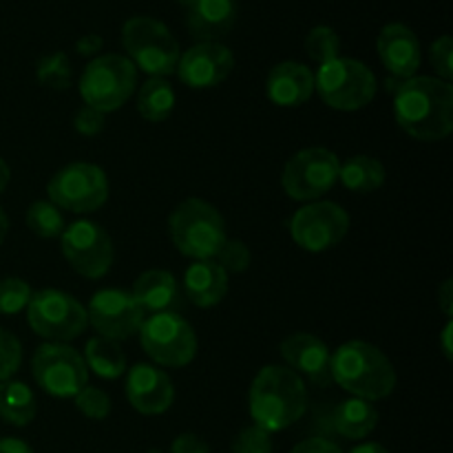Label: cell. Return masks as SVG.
<instances>
[{"label":"cell","instance_id":"ffe728a7","mask_svg":"<svg viewBox=\"0 0 453 453\" xmlns=\"http://www.w3.org/2000/svg\"><path fill=\"white\" fill-rule=\"evenodd\" d=\"M133 296L144 314H180L184 308V292L180 283L166 270H146L133 286Z\"/></svg>","mask_w":453,"mask_h":453},{"label":"cell","instance_id":"f1b7e54d","mask_svg":"<svg viewBox=\"0 0 453 453\" xmlns=\"http://www.w3.org/2000/svg\"><path fill=\"white\" fill-rule=\"evenodd\" d=\"M25 221L31 233L42 239H56L65 233V217H62L60 208L53 206L51 202L31 203Z\"/></svg>","mask_w":453,"mask_h":453},{"label":"cell","instance_id":"1f68e13d","mask_svg":"<svg viewBox=\"0 0 453 453\" xmlns=\"http://www.w3.org/2000/svg\"><path fill=\"white\" fill-rule=\"evenodd\" d=\"M31 295L34 292L22 279H3L0 281V314H18L27 310Z\"/></svg>","mask_w":453,"mask_h":453},{"label":"cell","instance_id":"b9f144b4","mask_svg":"<svg viewBox=\"0 0 453 453\" xmlns=\"http://www.w3.org/2000/svg\"><path fill=\"white\" fill-rule=\"evenodd\" d=\"M438 305H441V310L447 314V317H451V312H453V281L451 279H447V281L438 288Z\"/></svg>","mask_w":453,"mask_h":453},{"label":"cell","instance_id":"bcb514c9","mask_svg":"<svg viewBox=\"0 0 453 453\" xmlns=\"http://www.w3.org/2000/svg\"><path fill=\"white\" fill-rule=\"evenodd\" d=\"M9 177H12V171H9L7 162H4V159L0 157V193H3V190L7 188V184H9Z\"/></svg>","mask_w":453,"mask_h":453},{"label":"cell","instance_id":"277c9868","mask_svg":"<svg viewBox=\"0 0 453 453\" xmlns=\"http://www.w3.org/2000/svg\"><path fill=\"white\" fill-rule=\"evenodd\" d=\"M168 234L177 250L193 261L215 259L226 243V224L212 203L199 197L181 202L168 217Z\"/></svg>","mask_w":453,"mask_h":453},{"label":"cell","instance_id":"4fadbf2b","mask_svg":"<svg viewBox=\"0 0 453 453\" xmlns=\"http://www.w3.org/2000/svg\"><path fill=\"white\" fill-rule=\"evenodd\" d=\"M349 230V215L334 202H312L290 219V234L305 252H326L339 246Z\"/></svg>","mask_w":453,"mask_h":453},{"label":"cell","instance_id":"f546056e","mask_svg":"<svg viewBox=\"0 0 453 453\" xmlns=\"http://www.w3.org/2000/svg\"><path fill=\"white\" fill-rule=\"evenodd\" d=\"M341 51V38L332 27H314L312 31L305 38V53L312 62H317L319 66L332 62L339 58Z\"/></svg>","mask_w":453,"mask_h":453},{"label":"cell","instance_id":"d4e9b609","mask_svg":"<svg viewBox=\"0 0 453 453\" xmlns=\"http://www.w3.org/2000/svg\"><path fill=\"white\" fill-rule=\"evenodd\" d=\"M339 181L352 193H374L385 184V166L370 155H354L339 166Z\"/></svg>","mask_w":453,"mask_h":453},{"label":"cell","instance_id":"4dcf8cb0","mask_svg":"<svg viewBox=\"0 0 453 453\" xmlns=\"http://www.w3.org/2000/svg\"><path fill=\"white\" fill-rule=\"evenodd\" d=\"M35 75H38V82L42 87L53 88V91H65V88H69L73 71H71V62L65 53H51V56L40 58Z\"/></svg>","mask_w":453,"mask_h":453},{"label":"cell","instance_id":"30bf717a","mask_svg":"<svg viewBox=\"0 0 453 453\" xmlns=\"http://www.w3.org/2000/svg\"><path fill=\"white\" fill-rule=\"evenodd\" d=\"M40 388L56 398H75L88 383V370L78 349L66 343H44L31 358Z\"/></svg>","mask_w":453,"mask_h":453},{"label":"cell","instance_id":"7c38bea8","mask_svg":"<svg viewBox=\"0 0 453 453\" xmlns=\"http://www.w3.org/2000/svg\"><path fill=\"white\" fill-rule=\"evenodd\" d=\"M339 157L330 149L310 146L299 150L283 168V190L296 202H314L339 181Z\"/></svg>","mask_w":453,"mask_h":453},{"label":"cell","instance_id":"8fae6325","mask_svg":"<svg viewBox=\"0 0 453 453\" xmlns=\"http://www.w3.org/2000/svg\"><path fill=\"white\" fill-rule=\"evenodd\" d=\"M47 193L53 206L71 212H93L109 199V180L96 164L75 162L51 177Z\"/></svg>","mask_w":453,"mask_h":453},{"label":"cell","instance_id":"3957f363","mask_svg":"<svg viewBox=\"0 0 453 453\" xmlns=\"http://www.w3.org/2000/svg\"><path fill=\"white\" fill-rule=\"evenodd\" d=\"M332 380L367 403L388 398L396 388V370L376 345L348 341L332 352Z\"/></svg>","mask_w":453,"mask_h":453},{"label":"cell","instance_id":"e575fe53","mask_svg":"<svg viewBox=\"0 0 453 453\" xmlns=\"http://www.w3.org/2000/svg\"><path fill=\"white\" fill-rule=\"evenodd\" d=\"M75 407H78L80 414H84L91 420H104L111 414V398L106 396V392L97 388H84L82 392L75 396Z\"/></svg>","mask_w":453,"mask_h":453},{"label":"cell","instance_id":"cb8c5ba5","mask_svg":"<svg viewBox=\"0 0 453 453\" xmlns=\"http://www.w3.org/2000/svg\"><path fill=\"white\" fill-rule=\"evenodd\" d=\"M376 423H379V411L372 403L363 401V398H349V401L339 403L334 414H332L334 432L343 438H349V441H361V438L370 436Z\"/></svg>","mask_w":453,"mask_h":453},{"label":"cell","instance_id":"d590c367","mask_svg":"<svg viewBox=\"0 0 453 453\" xmlns=\"http://www.w3.org/2000/svg\"><path fill=\"white\" fill-rule=\"evenodd\" d=\"M22 363V345L12 332L0 327V383L12 379Z\"/></svg>","mask_w":453,"mask_h":453},{"label":"cell","instance_id":"60d3db41","mask_svg":"<svg viewBox=\"0 0 453 453\" xmlns=\"http://www.w3.org/2000/svg\"><path fill=\"white\" fill-rule=\"evenodd\" d=\"M100 49H102V38L96 34L82 35V38L75 42V51L82 53V56H93V53H97Z\"/></svg>","mask_w":453,"mask_h":453},{"label":"cell","instance_id":"7402d4cb","mask_svg":"<svg viewBox=\"0 0 453 453\" xmlns=\"http://www.w3.org/2000/svg\"><path fill=\"white\" fill-rule=\"evenodd\" d=\"M237 20L234 0H197L188 9L186 25L190 35L199 42H217L230 34Z\"/></svg>","mask_w":453,"mask_h":453},{"label":"cell","instance_id":"52a82bcc","mask_svg":"<svg viewBox=\"0 0 453 453\" xmlns=\"http://www.w3.org/2000/svg\"><path fill=\"white\" fill-rule=\"evenodd\" d=\"M376 75L370 66L354 58H336L319 66L314 75V91L330 109L358 111L376 96Z\"/></svg>","mask_w":453,"mask_h":453},{"label":"cell","instance_id":"836d02e7","mask_svg":"<svg viewBox=\"0 0 453 453\" xmlns=\"http://www.w3.org/2000/svg\"><path fill=\"white\" fill-rule=\"evenodd\" d=\"M233 453H273V434L250 425L234 436Z\"/></svg>","mask_w":453,"mask_h":453},{"label":"cell","instance_id":"7a4b0ae2","mask_svg":"<svg viewBox=\"0 0 453 453\" xmlns=\"http://www.w3.org/2000/svg\"><path fill=\"white\" fill-rule=\"evenodd\" d=\"M308 410L303 379L281 365H268L255 376L250 388V416L265 432H283Z\"/></svg>","mask_w":453,"mask_h":453},{"label":"cell","instance_id":"f35d334b","mask_svg":"<svg viewBox=\"0 0 453 453\" xmlns=\"http://www.w3.org/2000/svg\"><path fill=\"white\" fill-rule=\"evenodd\" d=\"M171 453H211L206 441L199 438L197 434H181L173 441Z\"/></svg>","mask_w":453,"mask_h":453},{"label":"cell","instance_id":"ee69618b","mask_svg":"<svg viewBox=\"0 0 453 453\" xmlns=\"http://www.w3.org/2000/svg\"><path fill=\"white\" fill-rule=\"evenodd\" d=\"M349 453H389V451L385 449L383 445H379V442H365V445L354 447Z\"/></svg>","mask_w":453,"mask_h":453},{"label":"cell","instance_id":"83f0119b","mask_svg":"<svg viewBox=\"0 0 453 453\" xmlns=\"http://www.w3.org/2000/svg\"><path fill=\"white\" fill-rule=\"evenodd\" d=\"M175 109V91L164 78H149L137 93V111L149 122H164Z\"/></svg>","mask_w":453,"mask_h":453},{"label":"cell","instance_id":"5bb4252c","mask_svg":"<svg viewBox=\"0 0 453 453\" xmlns=\"http://www.w3.org/2000/svg\"><path fill=\"white\" fill-rule=\"evenodd\" d=\"M62 255L71 268L87 279H102L113 265V243L96 221H73L62 233Z\"/></svg>","mask_w":453,"mask_h":453},{"label":"cell","instance_id":"603a6c76","mask_svg":"<svg viewBox=\"0 0 453 453\" xmlns=\"http://www.w3.org/2000/svg\"><path fill=\"white\" fill-rule=\"evenodd\" d=\"M184 292L197 308H215L228 295V274L215 259L195 261L184 274Z\"/></svg>","mask_w":453,"mask_h":453},{"label":"cell","instance_id":"ac0fdd59","mask_svg":"<svg viewBox=\"0 0 453 453\" xmlns=\"http://www.w3.org/2000/svg\"><path fill=\"white\" fill-rule=\"evenodd\" d=\"M127 398L140 414L157 416L171 410L175 401V388L166 372L149 365V363H137L128 370L127 376Z\"/></svg>","mask_w":453,"mask_h":453},{"label":"cell","instance_id":"6da1fadb","mask_svg":"<svg viewBox=\"0 0 453 453\" xmlns=\"http://www.w3.org/2000/svg\"><path fill=\"white\" fill-rule=\"evenodd\" d=\"M394 91V118L410 137L441 142L453 131L451 82L427 75L398 80Z\"/></svg>","mask_w":453,"mask_h":453},{"label":"cell","instance_id":"2e32d148","mask_svg":"<svg viewBox=\"0 0 453 453\" xmlns=\"http://www.w3.org/2000/svg\"><path fill=\"white\" fill-rule=\"evenodd\" d=\"M234 66V56L219 42H197L181 53L177 75L190 88H212L224 82Z\"/></svg>","mask_w":453,"mask_h":453},{"label":"cell","instance_id":"d6986e66","mask_svg":"<svg viewBox=\"0 0 453 453\" xmlns=\"http://www.w3.org/2000/svg\"><path fill=\"white\" fill-rule=\"evenodd\" d=\"M376 51L385 69L396 80L414 78L420 66V42L414 31L401 22L383 27L376 40Z\"/></svg>","mask_w":453,"mask_h":453},{"label":"cell","instance_id":"74e56055","mask_svg":"<svg viewBox=\"0 0 453 453\" xmlns=\"http://www.w3.org/2000/svg\"><path fill=\"white\" fill-rule=\"evenodd\" d=\"M73 127L80 135H87V137L97 135V133L104 128V113H100V111H96V109H91V106L84 104L82 109L75 113Z\"/></svg>","mask_w":453,"mask_h":453},{"label":"cell","instance_id":"4316f807","mask_svg":"<svg viewBox=\"0 0 453 453\" xmlns=\"http://www.w3.org/2000/svg\"><path fill=\"white\" fill-rule=\"evenodd\" d=\"M35 396L20 380L0 383V418L9 425L25 427L35 418Z\"/></svg>","mask_w":453,"mask_h":453},{"label":"cell","instance_id":"5b68a950","mask_svg":"<svg viewBox=\"0 0 453 453\" xmlns=\"http://www.w3.org/2000/svg\"><path fill=\"white\" fill-rule=\"evenodd\" d=\"M122 44L128 60L149 78H166L175 73L180 62V44L166 25L149 16L128 18L122 27Z\"/></svg>","mask_w":453,"mask_h":453},{"label":"cell","instance_id":"7bdbcfd3","mask_svg":"<svg viewBox=\"0 0 453 453\" xmlns=\"http://www.w3.org/2000/svg\"><path fill=\"white\" fill-rule=\"evenodd\" d=\"M0 453H34V449L20 438H3L0 441Z\"/></svg>","mask_w":453,"mask_h":453},{"label":"cell","instance_id":"e0dca14e","mask_svg":"<svg viewBox=\"0 0 453 453\" xmlns=\"http://www.w3.org/2000/svg\"><path fill=\"white\" fill-rule=\"evenodd\" d=\"M281 357L295 374L305 376L317 388H327L332 383V352L319 336L308 332L286 336L281 341Z\"/></svg>","mask_w":453,"mask_h":453},{"label":"cell","instance_id":"ab89813d","mask_svg":"<svg viewBox=\"0 0 453 453\" xmlns=\"http://www.w3.org/2000/svg\"><path fill=\"white\" fill-rule=\"evenodd\" d=\"M290 453H343L336 442L327 441V438H308V441L299 442Z\"/></svg>","mask_w":453,"mask_h":453},{"label":"cell","instance_id":"9c48e42d","mask_svg":"<svg viewBox=\"0 0 453 453\" xmlns=\"http://www.w3.org/2000/svg\"><path fill=\"white\" fill-rule=\"evenodd\" d=\"M140 343L153 363L162 367H184L197 354L193 326L180 314H150L140 327Z\"/></svg>","mask_w":453,"mask_h":453},{"label":"cell","instance_id":"44dd1931","mask_svg":"<svg viewBox=\"0 0 453 453\" xmlns=\"http://www.w3.org/2000/svg\"><path fill=\"white\" fill-rule=\"evenodd\" d=\"M270 102L283 109L305 104L314 93V73L301 62H281L273 66L265 80Z\"/></svg>","mask_w":453,"mask_h":453},{"label":"cell","instance_id":"8d00e7d4","mask_svg":"<svg viewBox=\"0 0 453 453\" xmlns=\"http://www.w3.org/2000/svg\"><path fill=\"white\" fill-rule=\"evenodd\" d=\"M429 60H432V66L436 69L438 80L451 82V78H453V42H451L449 35H441V38L432 44Z\"/></svg>","mask_w":453,"mask_h":453},{"label":"cell","instance_id":"484cf974","mask_svg":"<svg viewBox=\"0 0 453 453\" xmlns=\"http://www.w3.org/2000/svg\"><path fill=\"white\" fill-rule=\"evenodd\" d=\"M84 365L100 379L115 380L127 372V357L118 341L96 336L88 341L87 349H84Z\"/></svg>","mask_w":453,"mask_h":453},{"label":"cell","instance_id":"d6a6232c","mask_svg":"<svg viewBox=\"0 0 453 453\" xmlns=\"http://www.w3.org/2000/svg\"><path fill=\"white\" fill-rule=\"evenodd\" d=\"M250 250L243 242H237V239H226V243L221 246V250L217 252L215 261L224 268V273H246L248 265H250Z\"/></svg>","mask_w":453,"mask_h":453},{"label":"cell","instance_id":"f6af8a7d","mask_svg":"<svg viewBox=\"0 0 453 453\" xmlns=\"http://www.w3.org/2000/svg\"><path fill=\"white\" fill-rule=\"evenodd\" d=\"M451 330H453V326L449 321L445 326V330H442V352H445L447 358H451Z\"/></svg>","mask_w":453,"mask_h":453},{"label":"cell","instance_id":"7dc6e473","mask_svg":"<svg viewBox=\"0 0 453 453\" xmlns=\"http://www.w3.org/2000/svg\"><path fill=\"white\" fill-rule=\"evenodd\" d=\"M7 230H9V219L7 215H4L3 208H0V246H3L4 237H7Z\"/></svg>","mask_w":453,"mask_h":453},{"label":"cell","instance_id":"9a60e30c","mask_svg":"<svg viewBox=\"0 0 453 453\" xmlns=\"http://www.w3.org/2000/svg\"><path fill=\"white\" fill-rule=\"evenodd\" d=\"M87 317L97 334L119 343L140 332L146 314L131 292L109 288L93 295V299L88 301Z\"/></svg>","mask_w":453,"mask_h":453},{"label":"cell","instance_id":"8992f818","mask_svg":"<svg viewBox=\"0 0 453 453\" xmlns=\"http://www.w3.org/2000/svg\"><path fill=\"white\" fill-rule=\"evenodd\" d=\"M78 87L84 104L106 115L122 109L135 93L137 69L128 58L109 53L88 62Z\"/></svg>","mask_w":453,"mask_h":453},{"label":"cell","instance_id":"ba28073f","mask_svg":"<svg viewBox=\"0 0 453 453\" xmlns=\"http://www.w3.org/2000/svg\"><path fill=\"white\" fill-rule=\"evenodd\" d=\"M27 323L42 339L69 343L88 326L87 308L75 296L60 290L34 292L27 305Z\"/></svg>","mask_w":453,"mask_h":453},{"label":"cell","instance_id":"c3c4849f","mask_svg":"<svg viewBox=\"0 0 453 453\" xmlns=\"http://www.w3.org/2000/svg\"><path fill=\"white\" fill-rule=\"evenodd\" d=\"M177 3H180V4H181V7H184V9H186V12H188V9H190V7H193V4H195V3H197V0H177Z\"/></svg>","mask_w":453,"mask_h":453}]
</instances>
